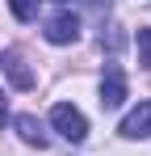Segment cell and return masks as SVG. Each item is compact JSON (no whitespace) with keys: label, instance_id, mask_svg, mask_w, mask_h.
Masks as SVG:
<instances>
[{"label":"cell","instance_id":"cell-10","mask_svg":"<svg viewBox=\"0 0 151 156\" xmlns=\"http://www.w3.org/2000/svg\"><path fill=\"white\" fill-rule=\"evenodd\" d=\"M92 4H97V9H101V4H109V0H92Z\"/></svg>","mask_w":151,"mask_h":156},{"label":"cell","instance_id":"cell-1","mask_svg":"<svg viewBox=\"0 0 151 156\" xmlns=\"http://www.w3.org/2000/svg\"><path fill=\"white\" fill-rule=\"evenodd\" d=\"M50 127L59 131L63 139H72V144H84V139H88V118H84L76 105H67V101H59L50 110Z\"/></svg>","mask_w":151,"mask_h":156},{"label":"cell","instance_id":"cell-3","mask_svg":"<svg viewBox=\"0 0 151 156\" xmlns=\"http://www.w3.org/2000/svg\"><path fill=\"white\" fill-rule=\"evenodd\" d=\"M122 101H126V76H122V68L113 63L105 72V80H101V110H118Z\"/></svg>","mask_w":151,"mask_h":156},{"label":"cell","instance_id":"cell-4","mask_svg":"<svg viewBox=\"0 0 151 156\" xmlns=\"http://www.w3.org/2000/svg\"><path fill=\"white\" fill-rule=\"evenodd\" d=\"M122 135H126V139H147V135H151V101H139L122 118Z\"/></svg>","mask_w":151,"mask_h":156},{"label":"cell","instance_id":"cell-11","mask_svg":"<svg viewBox=\"0 0 151 156\" xmlns=\"http://www.w3.org/2000/svg\"><path fill=\"white\" fill-rule=\"evenodd\" d=\"M0 68H4V55H0Z\"/></svg>","mask_w":151,"mask_h":156},{"label":"cell","instance_id":"cell-8","mask_svg":"<svg viewBox=\"0 0 151 156\" xmlns=\"http://www.w3.org/2000/svg\"><path fill=\"white\" fill-rule=\"evenodd\" d=\"M139 63L151 68V30H139Z\"/></svg>","mask_w":151,"mask_h":156},{"label":"cell","instance_id":"cell-12","mask_svg":"<svg viewBox=\"0 0 151 156\" xmlns=\"http://www.w3.org/2000/svg\"><path fill=\"white\" fill-rule=\"evenodd\" d=\"M59 4H67V0H59Z\"/></svg>","mask_w":151,"mask_h":156},{"label":"cell","instance_id":"cell-7","mask_svg":"<svg viewBox=\"0 0 151 156\" xmlns=\"http://www.w3.org/2000/svg\"><path fill=\"white\" fill-rule=\"evenodd\" d=\"M8 9H13L17 21H34L38 17V0H8Z\"/></svg>","mask_w":151,"mask_h":156},{"label":"cell","instance_id":"cell-6","mask_svg":"<svg viewBox=\"0 0 151 156\" xmlns=\"http://www.w3.org/2000/svg\"><path fill=\"white\" fill-rule=\"evenodd\" d=\"M8 76H13V84H17V89H34V72L25 68L21 59H8Z\"/></svg>","mask_w":151,"mask_h":156},{"label":"cell","instance_id":"cell-2","mask_svg":"<svg viewBox=\"0 0 151 156\" xmlns=\"http://www.w3.org/2000/svg\"><path fill=\"white\" fill-rule=\"evenodd\" d=\"M46 38L55 42V47L76 42V38H80V17H76V13H67V9H63V13H55V17L46 21Z\"/></svg>","mask_w":151,"mask_h":156},{"label":"cell","instance_id":"cell-5","mask_svg":"<svg viewBox=\"0 0 151 156\" xmlns=\"http://www.w3.org/2000/svg\"><path fill=\"white\" fill-rule=\"evenodd\" d=\"M13 127H17V135H21L29 148H46V131H42V122H38L34 114H17Z\"/></svg>","mask_w":151,"mask_h":156},{"label":"cell","instance_id":"cell-9","mask_svg":"<svg viewBox=\"0 0 151 156\" xmlns=\"http://www.w3.org/2000/svg\"><path fill=\"white\" fill-rule=\"evenodd\" d=\"M8 122V101H4V93H0V127Z\"/></svg>","mask_w":151,"mask_h":156}]
</instances>
